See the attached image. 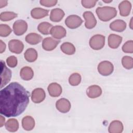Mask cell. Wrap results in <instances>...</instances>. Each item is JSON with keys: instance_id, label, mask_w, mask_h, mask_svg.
Instances as JSON below:
<instances>
[{"instance_id": "cell-32", "label": "cell", "mask_w": 133, "mask_h": 133, "mask_svg": "<svg viewBox=\"0 0 133 133\" xmlns=\"http://www.w3.org/2000/svg\"><path fill=\"white\" fill-rule=\"evenodd\" d=\"M12 30L10 27L7 24H1L0 25V36L2 37H7L11 32Z\"/></svg>"}, {"instance_id": "cell-5", "label": "cell", "mask_w": 133, "mask_h": 133, "mask_svg": "<svg viewBox=\"0 0 133 133\" xmlns=\"http://www.w3.org/2000/svg\"><path fill=\"white\" fill-rule=\"evenodd\" d=\"M98 72L103 76H108L112 73L114 70L113 64L109 61H103L98 65Z\"/></svg>"}, {"instance_id": "cell-36", "label": "cell", "mask_w": 133, "mask_h": 133, "mask_svg": "<svg viewBox=\"0 0 133 133\" xmlns=\"http://www.w3.org/2000/svg\"><path fill=\"white\" fill-rule=\"evenodd\" d=\"M57 2V0H41L39 1L41 5L48 7L56 5Z\"/></svg>"}, {"instance_id": "cell-4", "label": "cell", "mask_w": 133, "mask_h": 133, "mask_svg": "<svg viewBox=\"0 0 133 133\" xmlns=\"http://www.w3.org/2000/svg\"><path fill=\"white\" fill-rule=\"evenodd\" d=\"M105 44V36L101 34L92 36L89 40L90 47L94 50L102 49Z\"/></svg>"}, {"instance_id": "cell-16", "label": "cell", "mask_w": 133, "mask_h": 133, "mask_svg": "<svg viewBox=\"0 0 133 133\" xmlns=\"http://www.w3.org/2000/svg\"><path fill=\"white\" fill-rule=\"evenodd\" d=\"M102 89L101 87L97 85L90 86L86 90V94L90 98H96L101 96Z\"/></svg>"}, {"instance_id": "cell-34", "label": "cell", "mask_w": 133, "mask_h": 133, "mask_svg": "<svg viewBox=\"0 0 133 133\" xmlns=\"http://www.w3.org/2000/svg\"><path fill=\"white\" fill-rule=\"evenodd\" d=\"M6 62L8 66L10 68H15L17 65L18 60L15 56H11L7 58Z\"/></svg>"}, {"instance_id": "cell-21", "label": "cell", "mask_w": 133, "mask_h": 133, "mask_svg": "<svg viewBox=\"0 0 133 133\" xmlns=\"http://www.w3.org/2000/svg\"><path fill=\"white\" fill-rule=\"evenodd\" d=\"M124 127L123 123L118 120L112 121L108 128V131L110 133H121L123 131Z\"/></svg>"}, {"instance_id": "cell-12", "label": "cell", "mask_w": 133, "mask_h": 133, "mask_svg": "<svg viewBox=\"0 0 133 133\" xmlns=\"http://www.w3.org/2000/svg\"><path fill=\"white\" fill-rule=\"evenodd\" d=\"M71 103L70 101L65 98L59 99L56 103L57 109L61 113H65L68 112L71 109Z\"/></svg>"}, {"instance_id": "cell-11", "label": "cell", "mask_w": 133, "mask_h": 133, "mask_svg": "<svg viewBox=\"0 0 133 133\" xmlns=\"http://www.w3.org/2000/svg\"><path fill=\"white\" fill-rule=\"evenodd\" d=\"M60 42V41L55 39L51 37H47L43 39L42 47L46 51H51L56 48Z\"/></svg>"}, {"instance_id": "cell-15", "label": "cell", "mask_w": 133, "mask_h": 133, "mask_svg": "<svg viewBox=\"0 0 133 133\" xmlns=\"http://www.w3.org/2000/svg\"><path fill=\"white\" fill-rule=\"evenodd\" d=\"M48 93L51 97H59L62 93L61 86L57 83H52L50 84L47 88Z\"/></svg>"}, {"instance_id": "cell-8", "label": "cell", "mask_w": 133, "mask_h": 133, "mask_svg": "<svg viewBox=\"0 0 133 133\" xmlns=\"http://www.w3.org/2000/svg\"><path fill=\"white\" fill-rule=\"evenodd\" d=\"M9 50L13 53L19 54L22 52L24 48L23 43L18 39H11L8 43Z\"/></svg>"}, {"instance_id": "cell-20", "label": "cell", "mask_w": 133, "mask_h": 133, "mask_svg": "<svg viewBox=\"0 0 133 133\" xmlns=\"http://www.w3.org/2000/svg\"><path fill=\"white\" fill-rule=\"evenodd\" d=\"M64 15V11L61 9L57 8L51 10L49 18L51 21L58 22L63 19Z\"/></svg>"}, {"instance_id": "cell-3", "label": "cell", "mask_w": 133, "mask_h": 133, "mask_svg": "<svg viewBox=\"0 0 133 133\" xmlns=\"http://www.w3.org/2000/svg\"><path fill=\"white\" fill-rule=\"evenodd\" d=\"M1 88L7 85L10 81L11 77V71L6 66L5 62L1 61Z\"/></svg>"}, {"instance_id": "cell-1", "label": "cell", "mask_w": 133, "mask_h": 133, "mask_svg": "<svg viewBox=\"0 0 133 133\" xmlns=\"http://www.w3.org/2000/svg\"><path fill=\"white\" fill-rule=\"evenodd\" d=\"M30 93L20 84L12 82L0 92V113L7 117L22 114L29 103Z\"/></svg>"}, {"instance_id": "cell-7", "label": "cell", "mask_w": 133, "mask_h": 133, "mask_svg": "<svg viewBox=\"0 0 133 133\" xmlns=\"http://www.w3.org/2000/svg\"><path fill=\"white\" fill-rule=\"evenodd\" d=\"M12 28L15 35L20 36L27 31L28 24L23 20H18L14 22Z\"/></svg>"}, {"instance_id": "cell-2", "label": "cell", "mask_w": 133, "mask_h": 133, "mask_svg": "<svg viewBox=\"0 0 133 133\" xmlns=\"http://www.w3.org/2000/svg\"><path fill=\"white\" fill-rule=\"evenodd\" d=\"M99 19L104 22L108 21L115 17L117 15V10L114 7L110 6L98 7L96 10Z\"/></svg>"}, {"instance_id": "cell-30", "label": "cell", "mask_w": 133, "mask_h": 133, "mask_svg": "<svg viewBox=\"0 0 133 133\" xmlns=\"http://www.w3.org/2000/svg\"><path fill=\"white\" fill-rule=\"evenodd\" d=\"M81 76L78 73H74L70 75L69 78V82L72 86H77L81 82Z\"/></svg>"}, {"instance_id": "cell-22", "label": "cell", "mask_w": 133, "mask_h": 133, "mask_svg": "<svg viewBox=\"0 0 133 133\" xmlns=\"http://www.w3.org/2000/svg\"><path fill=\"white\" fill-rule=\"evenodd\" d=\"M22 126L23 129L27 131L32 130L35 126L34 119L30 116H26L22 119Z\"/></svg>"}, {"instance_id": "cell-10", "label": "cell", "mask_w": 133, "mask_h": 133, "mask_svg": "<svg viewBox=\"0 0 133 133\" xmlns=\"http://www.w3.org/2000/svg\"><path fill=\"white\" fill-rule=\"evenodd\" d=\"M46 97V94L44 90L41 88L34 89L31 94L32 101L36 103H39L44 101Z\"/></svg>"}, {"instance_id": "cell-25", "label": "cell", "mask_w": 133, "mask_h": 133, "mask_svg": "<svg viewBox=\"0 0 133 133\" xmlns=\"http://www.w3.org/2000/svg\"><path fill=\"white\" fill-rule=\"evenodd\" d=\"M37 56L38 55L36 50L32 48H30L26 49L24 54L25 59L29 62L35 61L37 59Z\"/></svg>"}, {"instance_id": "cell-6", "label": "cell", "mask_w": 133, "mask_h": 133, "mask_svg": "<svg viewBox=\"0 0 133 133\" xmlns=\"http://www.w3.org/2000/svg\"><path fill=\"white\" fill-rule=\"evenodd\" d=\"M83 22L82 18L75 15H70L65 20V24L69 28L71 29L77 28L81 26Z\"/></svg>"}, {"instance_id": "cell-37", "label": "cell", "mask_w": 133, "mask_h": 133, "mask_svg": "<svg viewBox=\"0 0 133 133\" xmlns=\"http://www.w3.org/2000/svg\"><path fill=\"white\" fill-rule=\"evenodd\" d=\"M6 44L5 43H4L2 40H0V53L2 54L4 51H5L6 49Z\"/></svg>"}, {"instance_id": "cell-14", "label": "cell", "mask_w": 133, "mask_h": 133, "mask_svg": "<svg viewBox=\"0 0 133 133\" xmlns=\"http://www.w3.org/2000/svg\"><path fill=\"white\" fill-rule=\"evenodd\" d=\"M119 14L123 17L128 16L130 12L131 4L128 1H123L118 5Z\"/></svg>"}, {"instance_id": "cell-38", "label": "cell", "mask_w": 133, "mask_h": 133, "mask_svg": "<svg viewBox=\"0 0 133 133\" xmlns=\"http://www.w3.org/2000/svg\"><path fill=\"white\" fill-rule=\"evenodd\" d=\"M5 118L2 115L0 116V127H2L5 125Z\"/></svg>"}, {"instance_id": "cell-39", "label": "cell", "mask_w": 133, "mask_h": 133, "mask_svg": "<svg viewBox=\"0 0 133 133\" xmlns=\"http://www.w3.org/2000/svg\"><path fill=\"white\" fill-rule=\"evenodd\" d=\"M7 5V1H0V8H2L4 7H5Z\"/></svg>"}, {"instance_id": "cell-9", "label": "cell", "mask_w": 133, "mask_h": 133, "mask_svg": "<svg viewBox=\"0 0 133 133\" xmlns=\"http://www.w3.org/2000/svg\"><path fill=\"white\" fill-rule=\"evenodd\" d=\"M83 16L85 20V25L87 29H91L95 27L97 24V20L92 12L89 11H85L83 14Z\"/></svg>"}, {"instance_id": "cell-28", "label": "cell", "mask_w": 133, "mask_h": 133, "mask_svg": "<svg viewBox=\"0 0 133 133\" xmlns=\"http://www.w3.org/2000/svg\"><path fill=\"white\" fill-rule=\"evenodd\" d=\"M52 27V25L50 23L47 22H43L38 24L37 29L42 34L44 35H48L50 34V31Z\"/></svg>"}, {"instance_id": "cell-13", "label": "cell", "mask_w": 133, "mask_h": 133, "mask_svg": "<svg viewBox=\"0 0 133 133\" xmlns=\"http://www.w3.org/2000/svg\"><path fill=\"white\" fill-rule=\"evenodd\" d=\"M50 34L53 37L56 39H61L65 36L66 31L65 28L63 26L56 25L51 28Z\"/></svg>"}, {"instance_id": "cell-31", "label": "cell", "mask_w": 133, "mask_h": 133, "mask_svg": "<svg viewBox=\"0 0 133 133\" xmlns=\"http://www.w3.org/2000/svg\"><path fill=\"white\" fill-rule=\"evenodd\" d=\"M122 63L125 69H131L133 67V59L130 56H124L122 59Z\"/></svg>"}, {"instance_id": "cell-23", "label": "cell", "mask_w": 133, "mask_h": 133, "mask_svg": "<svg viewBox=\"0 0 133 133\" xmlns=\"http://www.w3.org/2000/svg\"><path fill=\"white\" fill-rule=\"evenodd\" d=\"M21 78L24 81L31 80L34 76V72L32 69L29 66L22 68L20 72Z\"/></svg>"}, {"instance_id": "cell-26", "label": "cell", "mask_w": 133, "mask_h": 133, "mask_svg": "<svg viewBox=\"0 0 133 133\" xmlns=\"http://www.w3.org/2000/svg\"><path fill=\"white\" fill-rule=\"evenodd\" d=\"M61 51L66 55H72L75 52V46L71 43L65 42L63 43L60 46Z\"/></svg>"}, {"instance_id": "cell-27", "label": "cell", "mask_w": 133, "mask_h": 133, "mask_svg": "<svg viewBox=\"0 0 133 133\" xmlns=\"http://www.w3.org/2000/svg\"><path fill=\"white\" fill-rule=\"evenodd\" d=\"M5 127L10 132L17 131L19 128L18 121L15 118H10L6 123Z\"/></svg>"}, {"instance_id": "cell-33", "label": "cell", "mask_w": 133, "mask_h": 133, "mask_svg": "<svg viewBox=\"0 0 133 133\" xmlns=\"http://www.w3.org/2000/svg\"><path fill=\"white\" fill-rule=\"evenodd\" d=\"M122 50L125 53L132 54L133 52V41L132 40L127 41L123 45Z\"/></svg>"}, {"instance_id": "cell-17", "label": "cell", "mask_w": 133, "mask_h": 133, "mask_svg": "<svg viewBox=\"0 0 133 133\" xmlns=\"http://www.w3.org/2000/svg\"><path fill=\"white\" fill-rule=\"evenodd\" d=\"M126 23L123 20L117 19L112 22L110 24V29L116 32H123L126 28Z\"/></svg>"}, {"instance_id": "cell-18", "label": "cell", "mask_w": 133, "mask_h": 133, "mask_svg": "<svg viewBox=\"0 0 133 133\" xmlns=\"http://www.w3.org/2000/svg\"><path fill=\"white\" fill-rule=\"evenodd\" d=\"M122 41V37L116 34H111L108 37V45L109 47L113 49L118 48Z\"/></svg>"}, {"instance_id": "cell-35", "label": "cell", "mask_w": 133, "mask_h": 133, "mask_svg": "<svg viewBox=\"0 0 133 133\" xmlns=\"http://www.w3.org/2000/svg\"><path fill=\"white\" fill-rule=\"evenodd\" d=\"M97 1H89V0H83L81 1L82 6L86 8H91L94 7L97 3Z\"/></svg>"}, {"instance_id": "cell-24", "label": "cell", "mask_w": 133, "mask_h": 133, "mask_svg": "<svg viewBox=\"0 0 133 133\" xmlns=\"http://www.w3.org/2000/svg\"><path fill=\"white\" fill-rule=\"evenodd\" d=\"M42 39V37L35 33H31L25 36V41L31 45H36L39 43Z\"/></svg>"}, {"instance_id": "cell-19", "label": "cell", "mask_w": 133, "mask_h": 133, "mask_svg": "<svg viewBox=\"0 0 133 133\" xmlns=\"http://www.w3.org/2000/svg\"><path fill=\"white\" fill-rule=\"evenodd\" d=\"M49 10L40 7L33 8L31 11L32 17L35 19H39L48 16Z\"/></svg>"}, {"instance_id": "cell-40", "label": "cell", "mask_w": 133, "mask_h": 133, "mask_svg": "<svg viewBox=\"0 0 133 133\" xmlns=\"http://www.w3.org/2000/svg\"><path fill=\"white\" fill-rule=\"evenodd\" d=\"M103 2H104V3H111V2H112V1H103Z\"/></svg>"}, {"instance_id": "cell-29", "label": "cell", "mask_w": 133, "mask_h": 133, "mask_svg": "<svg viewBox=\"0 0 133 133\" xmlns=\"http://www.w3.org/2000/svg\"><path fill=\"white\" fill-rule=\"evenodd\" d=\"M18 15L11 11H5L0 14V19L2 21H8L16 18Z\"/></svg>"}]
</instances>
